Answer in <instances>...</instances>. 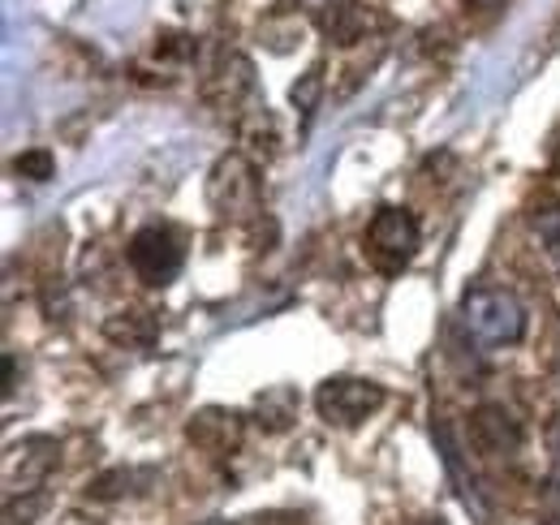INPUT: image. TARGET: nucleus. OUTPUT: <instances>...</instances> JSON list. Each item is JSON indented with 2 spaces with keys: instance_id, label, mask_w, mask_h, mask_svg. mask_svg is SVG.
Segmentation results:
<instances>
[{
  "instance_id": "2",
  "label": "nucleus",
  "mask_w": 560,
  "mask_h": 525,
  "mask_svg": "<svg viewBox=\"0 0 560 525\" xmlns=\"http://www.w3.org/2000/svg\"><path fill=\"white\" fill-rule=\"evenodd\" d=\"M315 405H319L324 422L353 427V422H362L366 413H375L384 405V388L366 384V380H328L315 396Z\"/></svg>"
},
{
  "instance_id": "1",
  "label": "nucleus",
  "mask_w": 560,
  "mask_h": 525,
  "mask_svg": "<svg viewBox=\"0 0 560 525\" xmlns=\"http://www.w3.org/2000/svg\"><path fill=\"white\" fill-rule=\"evenodd\" d=\"M462 324L466 331L479 340V345H513V340H522V331H526V311H522V302L513 298V293H504V289H475V293H466V302H462Z\"/></svg>"
},
{
  "instance_id": "8",
  "label": "nucleus",
  "mask_w": 560,
  "mask_h": 525,
  "mask_svg": "<svg viewBox=\"0 0 560 525\" xmlns=\"http://www.w3.org/2000/svg\"><path fill=\"white\" fill-rule=\"evenodd\" d=\"M548 448H552V460L560 465V413L552 418V427H548Z\"/></svg>"
},
{
  "instance_id": "5",
  "label": "nucleus",
  "mask_w": 560,
  "mask_h": 525,
  "mask_svg": "<svg viewBox=\"0 0 560 525\" xmlns=\"http://www.w3.org/2000/svg\"><path fill=\"white\" fill-rule=\"evenodd\" d=\"M470 431H475V444L483 448V453H491V457H509L513 448H517V427L509 422V413L504 409H479L475 413V422H470Z\"/></svg>"
},
{
  "instance_id": "7",
  "label": "nucleus",
  "mask_w": 560,
  "mask_h": 525,
  "mask_svg": "<svg viewBox=\"0 0 560 525\" xmlns=\"http://www.w3.org/2000/svg\"><path fill=\"white\" fill-rule=\"evenodd\" d=\"M535 229H539V237L548 242V255L560 262V207H552V211H544L539 220H535Z\"/></svg>"
},
{
  "instance_id": "4",
  "label": "nucleus",
  "mask_w": 560,
  "mask_h": 525,
  "mask_svg": "<svg viewBox=\"0 0 560 525\" xmlns=\"http://www.w3.org/2000/svg\"><path fill=\"white\" fill-rule=\"evenodd\" d=\"M130 262L147 284H168L182 271V246L168 229H142L130 242Z\"/></svg>"
},
{
  "instance_id": "6",
  "label": "nucleus",
  "mask_w": 560,
  "mask_h": 525,
  "mask_svg": "<svg viewBox=\"0 0 560 525\" xmlns=\"http://www.w3.org/2000/svg\"><path fill=\"white\" fill-rule=\"evenodd\" d=\"M22 177H31V182H48L52 177V155L48 151H26V155H18V164H13Z\"/></svg>"
},
{
  "instance_id": "3",
  "label": "nucleus",
  "mask_w": 560,
  "mask_h": 525,
  "mask_svg": "<svg viewBox=\"0 0 560 525\" xmlns=\"http://www.w3.org/2000/svg\"><path fill=\"white\" fill-rule=\"evenodd\" d=\"M366 242L380 259H388V267L406 262L415 250H419V220L406 211V207H384L371 229H366Z\"/></svg>"
}]
</instances>
